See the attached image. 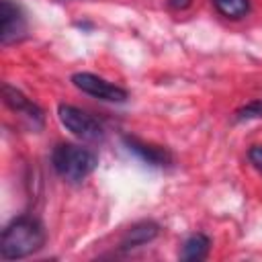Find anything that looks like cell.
<instances>
[{
	"instance_id": "6da1fadb",
	"label": "cell",
	"mask_w": 262,
	"mask_h": 262,
	"mask_svg": "<svg viewBox=\"0 0 262 262\" xmlns=\"http://www.w3.org/2000/svg\"><path fill=\"white\" fill-rule=\"evenodd\" d=\"M43 244H45L43 225L35 217L23 215L4 227L0 239V256L4 260H20L39 252Z\"/></svg>"
},
{
	"instance_id": "7c38bea8",
	"label": "cell",
	"mask_w": 262,
	"mask_h": 262,
	"mask_svg": "<svg viewBox=\"0 0 262 262\" xmlns=\"http://www.w3.org/2000/svg\"><path fill=\"white\" fill-rule=\"evenodd\" d=\"M248 160H250V164H252L256 170L262 172V145H254V147H250V151H248Z\"/></svg>"
},
{
	"instance_id": "4fadbf2b",
	"label": "cell",
	"mask_w": 262,
	"mask_h": 262,
	"mask_svg": "<svg viewBox=\"0 0 262 262\" xmlns=\"http://www.w3.org/2000/svg\"><path fill=\"white\" fill-rule=\"evenodd\" d=\"M192 4V0H168V6L174 8V10H184Z\"/></svg>"
},
{
	"instance_id": "5b68a950",
	"label": "cell",
	"mask_w": 262,
	"mask_h": 262,
	"mask_svg": "<svg viewBox=\"0 0 262 262\" xmlns=\"http://www.w3.org/2000/svg\"><path fill=\"white\" fill-rule=\"evenodd\" d=\"M0 20H2V29H0L2 45H10V43H14V41L25 37L27 20L23 16V10L14 2L2 0V4H0Z\"/></svg>"
},
{
	"instance_id": "8fae6325",
	"label": "cell",
	"mask_w": 262,
	"mask_h": 262,
	"mask_svg": "<svg viewBox=\"0 0 262 262\" xmlns=\"http://www.w3.org/2000/svg\"><path fill=\"white\" fill-rule=\"evenodd\" d=\"M252 119H262V100H252L235 111V121H252Z\"/></svg>"
},
{
	"instance_id": "30bf717a",
	"label": "cell",
	"mask_w": 262,
	"mask_h": 262,
	"mask_svg": "<svg viewBox=\"0 0 262 262\" xmlns=\"http://www.w3.org/2000/svg\"><path fill=\"white\" fill-rule=\"evenodd\" d=\"M213 6L225 18H242L250 12V0H213Z\"/></svg>"
},
{
	"instance_id": "ba28073f",
	"label": "cell",
	"mask_w": 262,
	"mask_h": 262,
	"mask_svg": "<svg viewBox=\"0 0 262 262\" xmlns=\"http://www.w3.org/2000/svg\"><path fill=\"white\" fill-rule=\"evenodd\" d=\"M158 233H160V225L158 223H154V221H139V223L131 225L125 231V235L121 239V250H133V248L145 246Z\"/></svg>"
},
{
	"instance_id": "52a82bcc",
	"label": "cell",
	"mask_w": 262,
	"mask_h": 262,
	"mask_svg": "<svg viewBox=\"0 0 262 262\" xmlns=\"http://www.w3.org/2000/svg\"><path fill=\"white\" fill-rule=\"evenodd\" d=\"M125 143L127 147L139 156L143 162L151 164V166H170L172 164V154L166 149V147H160V145H154V143H145V141H139L135 137H125Z\"/></svg>"
},
{
	"instance_id": "7a4b0ae2",
	"label": "cell",
	"mask_w": 262,
	"mask_h": 262,
	"mask_svg": "<svg viewBox=\"0 0 262 262\" xmlns=\"http://www.w3.org/2000/svg\"><path fill=\"white\" fill-rule=\"evenodd\" d=\"M51 164L55 168V172L66 178L68 182H82L88 174L94 172L98 158L94 151L82 147V145H74V143H59L53 154H51Z\"/></svg>"
},
{
	"instance_id": "9c48e42d",
	"label": "cell",
	"mask_w": 262,
	"mask_h": 262,
	"mask_svg": "<svg viewBox=\"0 0 262 262\" xmlns=\"http://www.w3.org/2000/svg\"><path fill=\"white\" fill-rule=\"evenodd\" d=\"M211 250V239L205 233H192L184 244H182V252H180V260L186 262H199L205 260L207 254Z\"/></svg>"
},
{
	"instance_id": "8992f818",
	"label": "cell",
	"mask_w": 262,
	"mask_h": 262,
	"mask_svg": "<svg viewBox=\"0 0 262 262\" xmlns=\"http://www.w3.org/2000/svg\"><path fill=\"white\" fill-rule=\"evenodd\" d=\"M2 92H4V102H6L14 113H18L20 117H25V119L33 125V129L43 125V111H41L35 102H31L20 90H16V88L4 84Z\"/></svg>"
},
{
	"instance_id": "277c9868",
	"label": "cell",
	"mask_w": 262,
	"mask_h": 262,
	"mask_svg": "<svg viewBox=\"0 0 262 262\" xmlns=\"http://www.w3.org/2000/svg\"><path fill=\"white\" fill-rule=\"evenodd\" d=\"M72 84L82 90L84 94H90L94 98H100V100H106V102H125L129 98L127 90L117 86V84H111L108 80L96 76V74H90V72H78L72 76Z\"/></svg>"
},
{
	"instance_id": "3957f363",
	"label": "cell",
	"mask_w": 262,
	"mask_h": 262,
	"mask_svg": "<svg viewBox=\"0 0 262 262\" xmlns=\"http://www.w3.org/2000/svg\"><path fill=\"white\" fill-rule=\"evenodd\" d=\"M57 119L70 133H74L76 137H80L84 141H100L104 137L102 125L92 115H88L86 111H82L74 104H59Z\"/></svg>"
}]
</instances>
